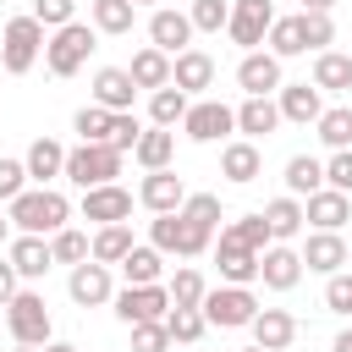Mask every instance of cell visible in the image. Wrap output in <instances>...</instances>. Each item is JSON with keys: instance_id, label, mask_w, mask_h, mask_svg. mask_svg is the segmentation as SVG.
<instances>
[{"instance_id": "obj_1", "label": "cell", "mask_w": 352, "mask_h": 352, "mask_svg": "<svg viewBox=\"0 0 352 352\" xmlns=\"http://www.w3.org/2000/svg\"><path fill=\"white\" fill-rule=\"evenodd\" d=\"M66 214H72V204H66L55 187L16 192V198H11V226L33 231V236H44V231H60V226H66Z\"/></svg>"}, {"instance_id": "obj_2", "label": "cell", "mask_w": 352, "mask_h": 352, "mask_svg": "<svg viewBox=\"0 0 352 352\" xmlns=\"http://www.w3.org/2000/svg\"><path fill=\"white\" fill-rule=\"evenodd\" d=\"M88 55H94V28L88 22H66V28H55V38H44V66L55 77H77L88 66Z\"/></svg>"}, {"instance_id": "obj_3", "label": "cell", "mask_w": 352, "mask_h": 352, "mask_svg": "<svg viewBox=\"0 0 352 352\" xmlns=\"http://www.w3.org/2000/svg\"><path fill=\"white\" fill-rule=\"evenodd\" d=\"M60 176L77 182L82 192H88V187H104V182L121 176V154H116L110 143H77V148L66 154V170H60Z\"/></svg>"}, {"instance_id": "obj_4", "label": "cell", "mask_w": 352, "mask_h": 352, "mask_svg": "<svg viewBox=\"0 0 352 352\" xmlns=\"http://www.w3.org/2000/svg\"><path fill=\"white\" fill-rule=\"evenodd\" d=\"M38 50H44V22L38 16H11L6 22V38H0V66L11 77H22L38 60Z\"/></svg>"}, {"instance_id": "obj_5", "label": "cell", "mask_w": 352, "mask_h": 352, "mask_svg": "<svg viewBox=\"0 0 352 352\" xmlns=\"http://www.w3.org/2000/svg\"><path fill=\"white\" fill-rule=\"evenodd\" d=\"M154 248L160 253H176V258H198L204 248H209V226H198V220H187L182 209H170V214H160L154 226Z\"/></svg>"}, {"instance_id": "obj_6", "label": "cell", "mask_w": 352, "mask_h": 352, "mask_svg": "<svg viewBox=\"0 0 352 352\" xmlns=\"http://www.w3.org/2000/svg\"><path fill=\"white\" fill-rule=\"evenodd\" d=\"M204 319L209 324H220V330H242V324H253V314H258V297L248 292V286H214V292H204Z\"/></svg>"}, {"instance_id": "obj_7", "label": "cell", "mask_w": 352, "mask_h": 352, "mask_svg": "<svg viewBox=\"0 0 352 352\" xmlns=\"http://www.w3.org/2000/svg\"><path fill=\"white\" fill-rule=\"evenodd\" d=\"M6 324H11V336L22 346H44L50 341V308H44V297L38 292H16L6 302Z\"/></svg>"}, {"instance_id": "obj_8", "label": "cell", "mask_w": 352, "mask_h": 352, "mask_svg": "<svg viewBox=\"0 0 352 352\" xmlns=\"http://www.w3.org/2000/svg\"><path fill=\"white\" fill-rule=\"evenodd\" d=\"M270 22H275V6H270V0H231L226 33H231V44L258 50V44H264V33H270Z\"/></svg>"}, {"instance_id": "obj_9", "label": "cell", "mask_w": 352, "mask_h": 352, "mask_svg": "<svg viewBox=\"0 0 352 352\" xmlns=\"http://www.w3.org/2000/svg\"><path fill=\"white\" fill-rule=\"evenodd\" d=\"M231 126H236V110L220 104V99H198V104H187V116H182V132H187L192 143H214V138H226Z\"/></svg>"}, {"instance_id": "obj_10", "label": "cell", "mask_w": 352, "mask_h": 352, "mask_svg": "<svg viewBox=\"0 0 352 352\" xmlns=\"http://www.w3.org/2000/svg\"><path fill=\"white\" fill-rule=\"evenodd\" d=\"M116 314H121V324H148V319H165L170 314V292L154 280V286H126L121 297H116Z\"/></svg>"}, {"instance_id": "obj_11", "label": "cell", "mask_w": 352, "mask_h": 352, "mask_svg": "<svg viewBox=\"0 0 352 352\" xmlns=\"http://www.w3.org/2000/svg\"><path fill=\"white\" fill-rule=\"evenodd\" d=\"M258 280H264L270 292H292V286L302 280V253L286 248V242L264 248V253H258Z\"/></svg>"}, {"instance_id": "obj_12", "label": "cell", "mask_w": 352, "mask_h": 352, "mask_svg": "<svg viewBox=\"0 0 352 352\" xmlns=\"http://www.w3.org/2000/svg\"><path fill=\"white\" fill-rule=\"evenodd\" d=\"M66 292H72V302L77 308H99V302H110V264H72V280H66Z\"/></svg>"}, {"instance_id": "obj_13", "label": "cell", "mask_w": 352, "mask_h": 352, "mask_svg": "<svg viewBox=\"0 0 352 352\" xmlns=\"http://www.w3.org/2000/svg\"><path fill=\"white\" fill-rule=\"evenodd\" d=\"M138 198H143V209H154V214H170V209H182V198H187V182H182L170 165H165V170H148V176H143Z\"/></svg>"}, {"instance_id": "obj_14", "label": "cell", "mask_w": 352, "mask_h": 352, "mask_svg": "<svg viewBox=\"0 0 352 352\" xmlns=\"http://www.w3.org/2000/svg\"><path fill=\"white\" fill-rule=\"evenodd\" d=\"M126 214H132V192H126V187L104 182V187H88V192H82V220L116 226V220H126Z\"/></svg>"}, {"instance_id": "obj_15", "label": "cell", "mask_w": 352, "mask_h": 352, "mask_svg": "<svg viewBox=\"0 0 352 352\" xmlns=\"http://www.w3.org/2000/svg\"><path fill=\"white\" fill-rule=\"evenodd\" d=\"M248 330H253V346H264V352H286L297 341V319L286 308H258Z\"/></svg>"}, {"instance_id": "obj_16", "label": "cell", "mask_w": 352, "mask_h": 352, "mask_svg": "<svg viewBox=\"0 0 352 352\" xmlns=\"http://www.w3.org/2000/svg\"><path fill=\"white\" fill-rule=\"evenodd\" d=\"M302 220H314L319 231H341V226L352 220V192H336V187H319V192H308V209H302Z\"/></svg>"}, {"instance_id": "obj_17", "label": "cell", "mask_w": 352, "mask_h": 352, "mask_svg": "<svg viewBox=\"0 0 352 352\" xmlns=\"http://www.w3.org/2000/svg\"><path fill=\"white\" fill-rule=\"evenodd\" d=\"M214 264H220V275H226L231 286H248V280H258V253H253V248H242L231 231H220Z\"/></svg>"}, {"instance_id": "obj_18", "label": "cell", "mask_w": 352, "mask_h": 352, "mask_svg": "<svg viewBox=\"0 0 352 352\" xmlns=\"http://www.w3.org/2000/svg\"><path fill=\"white\" fill-rule=\"evenodd\" d=\"M170 82L192 99V94H204L209 82H214V55H204V50H182L176 60H170Z\"/></svg>"}, {"instance_id": "obj_19", "label": "cell", "mask_w": 352, "mask_h": 352, "mask_svg": "<svg viewBox=\"0 0 352 352\" xmlns=\"http://www.w3.org/2000/svg\"><path fill=\"white\" fill-rule=\"evenodd\" d=\"M132 99H138V82L126 77V66H99V72H94V104H104V110H132Z\"/></svg>"}, {"instance_id": "obj_20", "label": "cell", "mask_w": 352, "mask_h": 352, "mask_svg": "<svg viewBox=\"0 0 352 352\" xmlns=\"http://www.w3.org/2000/svg\"><path fill=\"white\" fill-rule=\"evenodd\" d=\"M148 38H154V50L182 55V50L192 44V22H187V11H154V16H148Z\"/></svg>"}, {"instance_id": "obj_21", "label": "cell", "mask_w": 352, "mask_h": 352, "mask_svg": "<svg viewBox=\"0 0 352 352\" xmlns=\"http://www.w3.org/2000/svg\"><path fill=\"white\" fill-rule=\"evenodd\" d=\"M236 82H242V94H275L280 88V60L264 55V50H248L242 66H236Z\"/></svg>"}, {"instance_id": "obj_22", "label": "cell", "mask_w": 352, "mask_h": 352, "mask_svg": "<svg viewBox=\"0 0 352 352\" xmlns=\"http://www.w3.org/2000/svg\"><path fill=\"white\" fill-rule=\"evenodd\" d=\"M275 126H280V104H275L270 94H248L242 110H236V132H248V138H270Z\"/></svg>"}, {"instance_id": "obj_23", "label": "cell", "mask_w": 352, "mask_h": 352, "mask_svg": "<svg viewBox=\"0 0 352 352\" xmlns=\"http://www.w3.org/2000/svg\"><path fill=\"white\" fill-rule=\"evenodd\" d=\"M302 264L319 270V275H336V270L346 264V242H341V231H314V236L302 242Z\"/></svg>"}, {"instance_id": "obj_24", "label": "cell", "mask_w": 352, "mask_h": 352, "mask_svg": "<svg viewBox=\"0 0 352 352\" xmlns=\"http://www.w3.org/2000/svg\"><path fill=\"white\" fill-rule=\"evenodd\" d=\"M258 170H264V154H258V143H253V138H248V143H226V154H220V176H226V182L248 187Z\"/></svg>"}, {"instance_id": "obj_25", "label": "cell", "mask_w": 352, "mask_h": 352, "mask_svg": "<svg viewBox=\"0 0 352 352\" xmlns=\"http://www.w3.org/2000/svg\"><path fill=\"white\" fill-rule=\"evenodd\" d=\"M6 258H11V270H16V275H28V280H38V275L55 264V258H50V242H44V236H33V231H22V236L11 242V253H6Z\"/></svg>"}, {"instance_id": "obj_26", "label": "cell", "mask_w": 352, "mask_h": 352, "mask_svg": "<svg viewBox=\"0 0 352 352\" xmlns=\"http://www.w3.org/2000/svg\"><path fill=\"white\" fill-rule=\"evenodd\" d=\"M319 110H324V99H319V88L314 82H280V121H319Z\"/></svg>"}, {"instance_id": "obj_27", "label": "cell", "mask_w": 352, "mask_h": 352, "mask_svg": "<svg viewBox=\"0 0 352 352\" xmlns=\"http://www.w3.org/2000/svg\"><path fill=\"white\" fill-rule=\"evenodd\" d=\"M170 154H176V132H170V126H148V132L132 143V160H138L143 170H165Z\"/></svg>"}, {"instance_id": "obj_28", "label": "cell", "mask_w": 352, "mask_h": 352, "mask_svg": "<svg viewBox=\"0 0 352 352\" xmlns=\"http://www.w3.org/2000/svg\"><path fill=\"white\" fill-rule=\"evenodd\" d=\"M126 77H132L138 88H165V82H170V55L148 44V50H138V55H132V66H126Z\"/></svg>"}, {"instance_id": "obj_29", "label": "cell", "mask_w": 352, "mask_h": 352, "mask_svg": "<svg viewBox=\"0 0 352 352\" xmlns=\"http://www.w3.org/2000/svg\"><path fill=\"white\" fill-rule=\"evenodd\" d=\"M126 248H132V226H126V220H116V226H99V231H94L88 258H99V264H121V258H126Z\"/></svg>"}, {"instance_id": "obj_30", "label": "cell", "mask_w": 352, "mask_h": 352, "mask_svg": "<svg viewBox=\"0 0 352 352\" xmlns=\"http://www.w3.org/2000/svg\"><path fill=\"white\" fill-rule=\"evenodd\" d=\"M160 270H165V258H160V248H126V258H121V275H126V286H154L160 280Z\"/></svg>"}, {"instance_id": "obj_31", "label": "cell", "mask_w": 352, "mask_h": 352, "mask_svg": "<svg viewBox=\"0 0 352 352\" xmlns=\"http://www.w3.org/2000/svg\"><path fill=\"white\" fill-rule=\"evenodd\" d=\"M314 88H330V94H346V88H352V55H336V50H319V60H314Z\"/></svg>"}, {"instance_id": "obj_32", "label": "cell", "mask_w": 352, "mask_h": 352, "mask_svg": "<svg viewBox=\"0 0 352 352\" xmlns=\"http://www.w3.org/2000/svg\"><path fill=\"white\" fill-rule=\"evenodd\" d=\"M264 44H270V55H275V60L302 55V50H308V44H302V16H275V22H270V33H264Z\"/></svg>"}, {"instance_id": "obj_33", "label": "cell", "mask_w": 352, "mask_h": 352, "mask_svg": "<svg viewBox=\"0 0 352 352\" xmlns=\"http://www.w3.org/2000/svg\"><path fill=\"white\" fill-rule=\"evenodd\" d=\"M22 165H28V176H33V182H50V176H60V170H66V148H60L55 138H38V143L28 148V160H22Z\"/></svg>"}, {"instance_id": "obj_34", "label": "cell", "mask_w": 352, "mask_h": 352, "mask_svg": "<svg viewBox=\"0 0 352 352\" xmlns=\"http://www.w3.org/2000/svg\"><path fill=\"white\" fill-rule=\"evenodd\" d=\"M319 187H324V165L314 154H292L286 160V192L302 198V192H319Z\"/></svg>"}, {"instance_id": "obj_35", "label": "cell", "mask_w": 352, "mask_h": 352, "mask_svg": "<svg viewBox=\"0 0 352 352\" xmlns=\"http://www.w3.org/2000/svg\"><path fill=\"white\" fill-rule=\"evenodd\" d=\"M264 220H270V236H275V242H286V236H297V231L308 226V220H302V204H297L292 192H286V198H275V204L264 209Z\"/></svg>"}, {"instance_id": "obj_36", "label": "cell", "mask_w": 352, "mask_h": 352, "mask_svg": "<svg viewBox=\"0 0 352 352\" xmlns=\"http://www.w3.org/2000/svg\"><path fill=\"white\" fill-rule=\"evenodd\" d=\"M187 94L176 88V82H165V88H154V99H148V116H154V126H176L182 116H187Z\"/></svg>"}, {"instance_id": "obj_37", "label": "cell", "mask_w": 352, "mask_h": 352, "mask_svg": "<svg viewBox=\"0 0 352 352\" xmlns=\"http://www.w3.org/2000/svg\"><path fill=\"white\" fill-rule=\"evenodd\" d=\"M132 0H94V28L99 33H132Z\"/></svg>"}, {"instance_id": "obj_38", "label": "cell", "mask_w": 352, "mask_h": 352, "mask_svg": "<svg viewBox=\"0 0 352 352\" xmlns=\"http://www.w3.org/2000/svg\"><path fill=\"white\" fill-rule=\"evenodd\" d=\"M319 138L330 143V148H352V110L346 104H336V110H319Z\"/></svg>"}, {"instance_id": "obj_39", "label": "cell", "mask_w": 352, "mask_h": 352, "mask_svg": "<svg viewBox=\"0 0 352 352\" xmlns=\"http://www.w3.org/2000/svg\"><path fill=\"white\" fill-rule=\"evenodd\" d=\"M50 258H55V264H82V258H88V236L72 231V226L50 231Z\"/></svg>"}, {"instance_id": "obj_40", "label": "cell", "mask_w": 352, "mask_h": 352, "mask_svg": "<svg viewBox=\"0 0 352 352\" xmlns=\"http://www.w3.org/2000/svg\"><path fill=\"white\" fill-rule=\"evenodd\" d=\"M165 292H170V308H198L209 286H204V275H198V270H176Z\"/></svg>"}, {"instance_id": "obj_41", "label": "cell", "mask_w": 352, "mask_h": 352, "mask_svg": "<svg viewBox=\"0 0 352 352\" xmlns=\"http://www.w3.org/2000/svg\"><path fill=\"white\" fill-rule=\"evenodd\" d=\"M165 330H170V341H198L204 330H209V319H204V308H170L165 314Z\"/></svg>"}, {"instance_id": "obj_42", "label": "cell", "mask_w": 352, "mask_h": 352, "mask_svg": "<svg viewBox=\"0 0 352 352\" xmlns=\"http://www.w3.org/2000/svg\"><path fill=\"white\" fill-rule=\"evenodd\" d=\"M226 231H231V236H236L242 248H253V253H264V248L275 242V236H270V220H264V214H242V220H231Z\"/></svg>"}, {"instance_id": "obj_43", "label": "cell", "mask_w": 352, "mask_h": 352, "mask_svg": "<svg viewBox=\"0 0 352 352\" xmlns=\"http://www.w3.org/2000/svg\"><path fill=\"white\" fill-rule=\"evenodd\" d=\"M226 16H231V0H192V11H187L192 33H220Z\"/></svg>"}, {"instance_id": "obj_44", "label": "cell", "mask_w": 352, "mask_h": 352, "mask_svg": "<svg viewBox=\"0 0 352 352\" xmlns=\"http://www.w3.org/2000/svg\"><path fill=\"white\" fill-rule=\"evenodd\" d=\"M110 116H116V110H104V104H82L72 126L82 132V143H104V138H110Z\"/></svg>"}, {"instance_id": "obj_45", "label": "cell", "mask_w": 352, "mask_h": 352, "mask_svg": "<svg viewBox=\"0 0 352 352\" xmlns=\"http://www.w3.org/2000/svg\"><path fill=\"white\" fill-rule=\"evenodd\" d=\"M138 138H143L138 116H132V110H116V116H110V138H104V143H110L116 154H132V143H138Z\"/></svg>"}, {"instance_id": "obj_46", "label": "cell", "mask_w": 352, "mask_h": 352, "mask_svg": "<svg viewBox=\"0 0 352 352\" xmlns=\"http://www.w3.org/2000/svg\"><path fill=\"white\" fill-rule=\"evenodd\" d=\"M330 38H336L330 11H302V44H308V50H324Z\"/></svg>"}, {"instance_id": "obj_47", "label": "cell", "mask_w": 352, "mask_h": 352, "mask_svg": "<svg viewBox=\"0 0 352 352\" xmlns=\"http://www.w3.org/2000/svg\"><path fill=\"white\" fill-rule=\"evenodd\" d=\"M182 214L214 231V220H220V198H214V192H187V198H182Z\"/></svg>"}, {"instance_id": "obj_48", "label": "cell", "mask_w": 352, "mask_h": 352, "mask_svg": "<svg viewBox=\"0 0 352 352\" xmlns=\"http://www.w3.org/2000/svg\"><path fill=\"white\" fill-rule=\"evenodd\" d=\"M165 346H170V330H165V319L132 324V352H165Z\"/></svg>"}, {"instance_id": "obj_49", "label": "cell", "mask_w": 352, "mask_h": 352, "mask_svg": "<svg viewBox=\"0 0 352 352\" xmlns=\"http://www.w3.org/2000/svg\"><path fill=\"white\" fill-rule=\"evenodd\" d=\"M324 187L352 192V148H336V154L324 160Z\"/></svg>"}, {"instance_id": "obj_50", "label": "cell", "mask_w": 352, "mask_h": 352, "mask_svg": "<svg viewBox=\"0 0 352 352\" xmlns=\"http://www.w3.org/2000/svg\"><path fill=\"white\" fill-rule=\"evenodd\" d=\"M72 11H77V0H33V16H38L44 28H66V22H77Z\"/></svg>"}, {"instance_id": "obj_51", "label": "cell", "mask_w": 352, "mask_h": 352, "mask_svg": "<svg viewBox=\"0 0 352 352\" xmlns=\"http://www.w3.org/2000/svg\"><path fill=\"white\" fill-rule=\"evenodd\" d=\"M324 308L330 314H352V275H330V286H324Z\"/></svg>"}, {"instance_id": "obj_52", "label": "cell", "mask_w": 352, "mask_h": 352, "mask_svg": "<svg viewBox=\"0 0 352 352\" xmlns=\"http://www.w3.org/2000/svg\"><path fill=\"white\" fill-rule=\"evenodd\" d=\"M22 182H28V165H22V160H0V198H6V204L22 192Z\"/></svg>"}, {"instance_id": "obj_53", "label": "cell", "mask_w": 352, "mask_h": 352, "mask_svg": "<svg viewBox=\"0 0 352 352\" xmlns=\"http://www.w3.org/2000/svg\"><path fill=\"white\" fill-rule=\"evenodd\" d=\"M16 297V270H11V258H0V308Z\"/></svg>"}, {"instance_id": "obj_54", "label": "cell", "mask_w": 352, "mask_h": 352, "mask_svg": "<svg viewBox=\"0 0 352 352\" xmlns=\"http://www.w3.org/2000/svg\"><path fill=\"white\" fill-rule=\"evenodd\" d=\"M336 352H352V330H341V336H336Z\"/></svg>"}, {"instance_id": "obj_55", "label": "cell", "mask_w": 352, "mask_h": 352, "mask_svg": "<svg viewBox=\"0 0 352 352\" xmlns=\"http://www.w3.org/2000/svg\"><path fill=\"white\" fill-rule=\"evenodd\" d=\"M44 352H77L72 341H44Z\"/></svg>"}, {"instance_id": "obj_56", "label": "cell", "mask_w": 352, "mask_h": 352, "mask_svg": "<svg viewBox=\"0 0 352 352\" xmlns=\"http://www.w3.org/2000/svg\"><path fill=\"white\" fill-rule=\"evenodd\" d=\"M336 0H302V11H330Z\"/></svg>"}, {"instance_id": "obj_57", "label": "cell", "mask_w": 352, "mask_h": 352, "mask_svg": "<svg viewBox=\"0 0 352 352\" xmlns=\"http://www.w3.org/2000/svg\"><path fill=\"white\" fill-rule=\"evenodd\" d=\"M6 236H11V220H0V242H6Z\"/></svg>"}, {"instance_id": "obj_58", "label": "cell", "mask_w": 352, "mask_h": 352, "mask_svg": "<svg viewBox=\"0 0 352 352\" xmlns=\"http://www.w3.org/2000/svg\"><path fill=\"white\" fill-rule=\"evenodd\" d=\"M16 352H38V346H22V341H16Z\"/></svg>"}, {"instance_id": "obj_59", "label": "cell", "mask_w": 352, "mask_h": 352, "mask_svg": "<svg viewBox=\"0 0 352 352\" xmlns=\"http://www.w3.org/2000/svg\"><path fill=\"white\" fill-rule=\"evenodd\" d=\"M248 352H264V346H248Z\"/></svg>"}, {"instance_id": "obj_60", "label": "cell", "mask_w": 352, "mask_h": 352, "mask_svg": "<svg viewBox=\"0 0 352 352\" xmlns=\"http://www.w3.org/2000/svg\"><path fill=\"white\" fill-rule=\"evenodd\" d=\"M132 6H148V0H132Z\"/></svg>"}]
</instances>
